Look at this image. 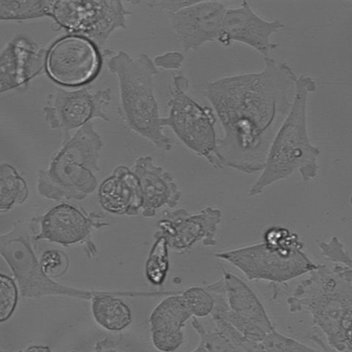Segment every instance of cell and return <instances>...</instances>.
<instances>
[{"instance_id":"12","label":"cell","mask_w":352,"mask_h":352,"mask_svg":"<svg viewBox=\"0 0 352 352\" xmlns=\"http://www.w3.org/2000/svg\"><path fill=\"white\" fill-rule=\"evenodd\" d=\"M99 50L83 36L69 35L48 50L46 70L50 78L64 86H82L93 81L101 69Z\"/></svg>"},{"instance_id":"15","label":"cell","mask_w":352,"mask_h":352,"mask_svg":"<svg viewBox=\"0 0 352 352\" xmlns=\"http://www.w3.org/2000/svg\"><path fill=\"white\" fill-rule=\"evenodd\" d=\"M227 10L221 2L196 1L169 15L183 50L196 51L208 42L217 41Z\"/></svg>"},{"instance_id":"25","label":"cell","mask_w":352,"mask_h":352,"mask_svg":"<svg viewBox=\"0 0 352 352\" xmlns=\"http://www.w3.org/2000/svg\"><path fill=\"white\" fill-rule=\"evenodd\" d=\"M183 298L192 317L205 318L212 315L215 306L213 293L207 286H194L182 293Z\"/></svg>"},{"instance_id":"18","label":"cell","mask_w":352,"mask_h":352,"mask_svg":"<svg viewBox=\"0 0 352 352\" xmlns=\"http://www.w3.org/2000/svg\"><path fill=\"white\" fill-rule=\"evenodd\" d=\"M99 203L104 210L118 216H138L141 213L140 186L133 171L124 165L116 167L112 175L99 186Z\"/></svg>"},{"instance_id":"10","label":"cell","mask_w":352,"mask_h":352,"mask_svg":"<svg viewBox=\"0 0 352 352\" xmlns=\"http://www.w3.org/2000/svg\"><path fill=\"white\" fill-rule=\"evenodd\" d=\"M104 213L87 214L83 209L69 204H60L42 216L32 219L33 241L46 240L64 248L84 245L87 258H94L97 247L93 241L94 230L109 226Z\"/></svg>"},{"instance_id":"9","label":"cell","mask_w":352,"mask_h":352,"mask_svg":"<svg viewBox=\"0 0 352 352\" xmlns=\"http://www.w3.org/2000/svg\"><path fill=\"white\" fill-rule=\"evenodd\" d=\"M131 15L120 1H52L50 17L70 35L83 36L102 49L113 33L126 28Z\"/></svg>"},{"instance_id":"4","label":"cell","mask_w":352,"mask_h":352,"mask_svg":"<svg viewBox=\"0 0 352 352\" xmlns=\"http://www.w3.org/2000/svg\"><path fill=\"white\" fill-rule=\"evenodd\" d=\"M118 81L119 114L131 131L151 142L160 151H170L173 141L163 132L159 104L154 94V76L158 74L146 54L131 57L120 51L107 61Z\"/></svg>"},{"instance_id":"3","label":"cell","mask_w":352,"mask_h":352,"mask_svg":"<svg viewBox=\"0 0 352 352\" xmlns=\"http://www.w3.org/2000/svg\"><path fill=\"white\" fill-rule=\"evenodd\" d=\"M291 313H309L327 344L346 352L352 336V284L333 269L318 265L287 300Z\"/></svg>"},{"instance_id":"13","label":"cell","mask_w":352,"mask_h":352,"mask_svg":"<svg viewBox=\"0 0 352 352\" xmlns=\"http://www.w3.org/2000/svg\"><path fill=\"white\" fill-rule=\"evenodd\" d=\"M222 217V212L212 206L197 213H190L184 208L166 211L159 220L154 235L163 236L169 249L178 253L188 252L199 241L205 247H214Z\"/></svg>"},{"instance_id":"36","label":"cell","mask_w":352,"mask_h":352,"mask_svg":"<svg viewBox=\"0 0 352 352\" xmlns=\"http://www.w3.org/2000/svg\"><path fill=\"white\" fill-rule=\"evenodd\" d=\"M72 352H77V351H73ZM98 352H118V351L114 349H104L100 351H98Z\"/></svg>"},{"instance_id":"30","label":"cell","mask_w":352,"mask_h":352,"mask_svg":"<svg viewBox=\"0 0 352 352\" xmlns=\"http://www.w3.org/2000/svg\"><path fill=\"white\" fill-rule=\"evenodd\" d=\"M184 55L179 52H169L157 55L153 63L157 68L163 70H179L184 62Z\"/></svg>"},{"instance_id":"32","label":"cell","mask_w":352,"mask_h":352,"mask_svg":"<svg viewBox=\"0 0 352 352\" xmlns=\"http://www.w3.org/2000/svg\"><path fill=\"white\" fill-rule=\"evenodd\" d=\"M333 269L341 277L352 284V259L344 265L343 264H335Z\"/></svg>"},{"instance_id":"2","label":"cell","mask_w":352,"mask_h":352,"mask_svg":"<svg viewBox=\"0 0 352 352\" xmlns=\"http://www.w3.org/2000/svg\"><path fill=\"white\" fill-rule=\"evenodd\" d=\"M317 89L312 77L301 75L297 79L292 109L275 135L263 168L248 195L256 197L272 184L287 179L298 171L304 182L314 179L318 171L320 150L313 145L307 125V104Z\"/></svg>"},{"instance_id":"27","label":"cell","mask_w":352,"mask_h":352,"mask_svg":"<svg viewBox=\"0 0 352 352\" xmlns=\"http://www.w3.org/2000/svg\"><path fill=\"white\" fill-rule=\"evenodd\" d=\"M192 325L200 337V343L210 352H247L230 342L217 329L214 331L207 330L197 318L192 317Z\"/></svg>"},{"instance_id":"24","label":"cell","mask_w":352,"mask_h":352,"mask_svg":"<svg viewBox=\"0 0 352 352\" xmlns=\"http://www.w3.org/2000/svg\"><path fill=\"white\" fill-rule=\"evenodd\" d=\"M52 1L30 0V1H0L1 21H25L50 17Z\"/></svg>"},{"instance_id":"22","label":"cell","mask_w":352,"mask_h":352,"mask_svg":"<svg viewBox=\"0 0 352 352\" xmlns=\"http://www.w3.org/2000/svg\"><path fill=\"white\" fill-rule=\"evenodd\" d=\"M30 190L26 180L7 163L0 166V212L6 213L28 200Z\"/></svg>"},{"instance_id":"14","label":"cell","mask_w":352,"mask_h":352,"mask_svg":"<svg viewBox=\"0 0 352 352\" xmlns=\"http://www.w3.org/2000/svg\"><path fill=\"white\" fill-rule=\"evenodd\" d=\"M284 28L278 19L268 21L260 17L245 1L239 8L228 9L217 41L224 47L233 42L245 44L269 58L278 47L270 38Z\"/></svg>"},{"instance_id":"19","label":"cell","mask_w":352,"mask_h":352,"mask_svg":"<svg viewBox=\"0 0 352 352\" xmlns=\"http://www.w3.org/2000/svg\"><path fill=\"white\" fill-rule=\"evenodd\" d=\"M226 299L230 309L258 325L267 333L275 329L257 295L235 274L223 269Z\"/></svg>"},{"instance_id":"29","label":"cell","mask_w":352,"mask_h":352,"mask_svg":"<svg viewBox=\"0 0 352 352\" xmlns=\"http://www.w3.org/2000/svg\"><path fill=\"white\" fill-rule=\"evenodd\" d=\"M42 270L52 279L63 276L70 265L69 258L60 250H50L44 252L40 258Z\"/></svg>"},{"instance_id":"26","label":"cell","mask_w":352,"mask_h":352,"mask_svg":"<svg viewBox=\"0 0 352 352\" xmlns=\"http://www.w3.org/2000/svg\"><path fill=\"white\" fill-rule=\"evenodd\" d=\"M20 293L17 283L4 274H0V322L4 323L14 315Z\"/></svg>"},{"instance_id":"7","label":"cell","mask_w":352,"mask_h":352,"mask_svg":"<svg viewBox=\"0 0 352 352\" xmlns=\"http://www.w3.org/2000/svg\"><path fill=\"white\" fill-rule=\"evenodd\" d=\"M33 235L34 230L30 223L19 222L0 236V253L14 274L22 298L63 296L91 301L98 292L65 285L43 272L32 243Z\"/></svg>"},{"instance_id":"20","label":"cell","mask_w":352,"mask_h":352,"mask_svg":"<svg viewBox=\"0 0 352 352\" xmlns=\"http://www.w3.org/2000/svg\"><path fill=\"white\" fill-rule=\"evenodd\" d=\"M192 318L182 294L169 296L150 315L151 335H184L183 329Z\"/></svg>"},{"instance_id":"6","label":"cell","mask_w":352,"mask_h":352,"mask_svg":"<svg viewBox=\"0 0 352 352\" xmlns=\"http://www.w3.org/2000/svg\"><path fill=\"white\" fill-rule=\"evenodd\" d=\"M263 243L218 252L224 260L243 272L250 280L284 283L309 274L318 264L307 256L300 238L282 226L269 228Z\"/></svg>"},{"instance_id":"8","label":"cell","mask_w":352,"mask_h":352,"mask_svg":"<svg viewBox=\"0 0 352 352\" xmlns=\"http://www.w3.org/2000/svg\"><path fill=\"white\" fill-rule=\"evenodd\" d=\"M189 87V81L183 74L174 77L168 102L170 113L162 118V125L170 127L187 148L214 169L222 170L226 167V161L218 148L214 109L195 102L187 94Z\"/></svg>"},{"instance_id":"23","label":"cell","mask_w":352,"mask_h":352,"mask_svg":"<svg viewBox=\"0 0 352 352\" xmlns=\"http://www.w3.org/2000/svg\"><path fill=\"white\" fill-rule=\"evenodd\" d=\"M153 238L154 242L146 262L145 275L152 285L161 288L170 270L169 247L163 236L153 235Z\"/></svg>"},{"instance_id":"1","label":"cell","mask_w":352,"mask_h":352,"mask_svg":"<svg viewBox=\"0 0 352 352\" xmlns=\"http://www.w3.org/2000/svg\"><path fill=\"white\" fill-rule=\"evenodd\" d=\"M297 79L287 63L269 57L259 72L207 84L206 97L224 131L217 145L226 167L248 175L262 171L272 142L292 109Z\"/></svg>"},{"instance_id":"21","label":"cell","mask_w":352,"mask_h":352,"mask_svg":"<svg viewBox=\"0 0 352 352\" xmlns=\"http://www.w3.org/2000/svg\"><path fill=\"white\" fill-rule=\"evenodd\" d=\"M91 302L95 322L107 331H122L131 324L130 307L111 292H98Z\"/></svg>"},{"instance_id":"37","label":"cell","mask_w":352,"mask_h":352,"mask_svg":"<svg viewBox=\"0 0 352 352\" xmlns=\"http://www.w3.org/2000/svg\"><path fill=\"white\" fill-rule=\"evenodd\" d=\"M2 352H3V351H2Z\"/></svg>"},{"instance_id":"31","label":"cell","mask_w":352,"mask_h":352,"mask_svg":"<svg viewBox=\"0 0 352 352\" xmlns=\"http://www.w3.org/2000/svg\"><path fill=\"white\" fill-rule=\"evenodd\" d=\"M196 1L191 0H184V1H174V0H166V1H150L147 5L152 8L158 9L163 11L168 16L177 13L178 11L189 7L194 4Z\"/></svg>"},{"instance_id":"28","label":"cell","mask_w":352,"mask_h":352,"mask_svg":"<svg viewBox=\"0 0 352 352\" xmlns=\"http://www.w3.org/2000/svg\"><path fill=\"white\" fill-rule=\"evenodd\" d=\"M261 344L265 352H319L300 341L286 336L275 329L264 338Z\"/></svg>"},{"instance_id":"5","label":"cell","mask_w":352,"mask_h":352,"mask_svg":"<svg viewBox=\"0 0 352 352\" xmlns=\"http://www.w3.org/2000/svg\"><path fill=\"white\" fill-rule=\"evenodd\" d=\"M103 147L102 137L92 122L64 138L46 170H40L37 189L48 200L83 201L98 187L99 159Z\"/></svg>"},{"instance_id":"16","label":"cell","mask_w":352,"mask_h":352,"mask_svg":"<svg viewBox=\"0 0 352 352\" xmlns=\"http://www.w3.org/2000/svg\"><path fill=\"white\" fill-rule=\"evenodd\" d=\"M47 52L23 36L10 41L0 55V92L26 89L46 69Z\"/></svg>"},{"instance_id":"17","label":"cell","mask_w":352,"mask_h":352,"mask_svg":"<svg viewBox=\"0 0 352 352\" xmlns=\"http://www.w3.org/2000/svg\"><path fill=\"white\" fill-rule=\"evenodd\" d=\"M138 179L143 217L151 218L164 206L175 208L182 196L173 176L153 163L151 156L139 157L131 169Z\"/></svg>"},{"instance_id":"34","label":"cell","mask_w":352,"mask_h":352,"mask_svg":"<svg viewBox=\"0 0 352 352\" xmlns=\"http://www.w3.org/2000/svg\"><path fill=\"white\" fill-rule=\"evenodd\" d=\"M25 352H52L47 346H31Z\"/></svg>"},{"instance_id":"33","label":"cell","mask_w":352,"mask_h":352,"mask_svg":"<svg viewBox=\"0 0 352 352\" xmlns=\"http://www.w3.org/2000/svg\"><path fill=\"white\" fill-rule=\"evenodd\" d=\"M311 339L316 345L320 347L322 352H338L327 344L324 338H322L318 331H314Z\"/></svg>"},{"instance_id":"11","label":"cell","mask_w":352,"mask_h":352,"mask_svg":"<svg viewBox=\"0 0 352 352\" xmlns=\"http://www.w3.org/2000/svg\"><path fill=\"white\" fill-rule=\"evenodd\" d=\"M111 98L110 88L96 92L88 87L75 91L58 88L47 96L43 108L44 120L50 129L62 131L64 138H67L71 131L78 130L94 119L107 122V107Z\"/></svg>"},{"instance_id":"35","label":"cell","mask_w":352,"mask_h":352,"mask_svg":"<svg viewBox=\"0 0 352 352\" xmlns=\"http://www.w3.org/2000/svg\"><path fill=\"white\" fill-rule=\"evenodd\" d=\"M190 352H210L208 349L201 343H200L199 346L195 348L193 351Z\"/></svg>"}]
</instances>
